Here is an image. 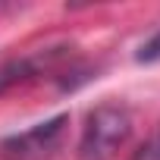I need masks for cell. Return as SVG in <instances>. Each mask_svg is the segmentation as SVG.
I'll return each instance as SVG.
<instances>
[{"label": "cell", "mask_w": 160, "mask_h": 160, "mask_svg": "<svg viewBox=\"0 0 160 160\" xmlns=\"http://www.w3.org/2000/svg\"><path fill=\"white\" fill-rule=\"evenodd\" d=\"M129 135H132L129 110L116 107V104H101L85 119L82 141H78V157L82 160H113L116 151L129 141Z\"/></svg>", "instance_id": "obj_1"}, {"label": "cell", "mask_w": 160, "mask_h": 160, "mask_svg": "<svg viewBox=\"0 0 160 160\" xmlns=\"http://www.w3.org/2000/svg\"><path fill=\"white\" fill-rule=\"evenodd\" d=\"M66 122H69V113H57L53 119L38 122L28 132H16V135L3 138L0 141V157L3 160H44V157H50L63 138Z\"/></svg>", "instance_id": "obj_2"}, {"label": "cell", "mask_w": 160, "mask_h": 160, "mask_svg": "<svg viewBox=\"0 0 160 160\" xmlns=\"http://www.w3.org/2000/svg\"><path fill=\"white\" fill-rule=\"evenodd\" d=\"M35 72H38L35 60H13L7 66H0V91H7V88L25 82V78H32Z\"/></svg>", "instance_id": "obj_3"}, {"label": "cell", "mask_w": 160, "mask_h": 160, "mask_svg": "<svg viewBox=\"0 0 160 160\" xmlns=\"http://www.w3.org/2000/svg\"><path fill=\"white\" fill-rule=\"evenodd\" d=\"M138 60L141 63H151V60H160V35H154L141 50H138Z\"/></svg>", "instance_id": "obj_4"}]
</instances>
